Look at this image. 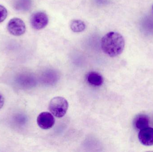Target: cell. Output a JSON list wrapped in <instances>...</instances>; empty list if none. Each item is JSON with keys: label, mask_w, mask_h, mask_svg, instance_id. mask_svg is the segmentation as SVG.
Here are the masks:
<instances>
[{"label": "cell", "mask_w": 153, "mask_h": 152, "mask_svg": "<svg viewBox=\"0 0 153 152\" xmlns=\"http://www.w3.org/2000/svg\"><path fill=\"white\" fill-rule=\"evenodd\" d=\"M30 21L33 29L40 30L45 27L48 24V16L44 12H37L32 14Z\"/></svg>", "instance_id": "277c9868"}, {"label": "cell", "mask_w": 153, "mask_h": 152, "mask_svg": "<svg viewBox=\"0 0 153 152\" xmlns=\"http://www.w3.org/2000/svg\"><path fill=\"white\" fill-rule=\"evenodd\" d=\"M7 29L13 35L19 36L25 33L26 28L24 21L19 18H13L11 19L7 25Z\"/></svg>", "instance_id": "3957f363"}, {"label": "cell", "mask_w": 153, "mask_h": 152, "mask_svg": "<svg viewBox=\"0 0 153 152\" xmlns=\"http://www.w3.org/2000/svg\"><path fill=\"white\" fill-rule=\"evenodd\" d=\"M37 122L40 128L43 129H48L53 126L55 120L53 114L45 112L39 114L37 119Z\"/></svg>", "instance_id": "5b68a950"}, {"label": "cell", "mask_w": 153, "mask_h": 152, "mask_svg": "<svg viewBox=\"0 0 153 152\" xmlns=\"http://www.w3.org/2000/svg\"><path fill=\"white\" fill-rule=\"evenodd\" d=\"M101 46L104 53L110 57L118 56L124 51L125 41L122 35L118 32H109L101 40Z\"/></svg>", "instance_id": "6da1fadb"}, {"label": "cell", "mask_w": 153, "mask_h": 152, "mask_svg": "<svg viewBox=\"0 0 153 152\" xmlns=\"http://www.w3.org/2000/svg\"><path fill=\"white\" fill-rule=\"evenodd\" d=\"M86 79L88 84L94 87H100L103 84V77L100 73L91 71L86 75Z\"/></svg>", "instance_id": "ba28073f"}, {"label": "cell", "mask_w": 153, "mask_h": 152, "mask_svg": "<svg viewBox=\"0 0 153 152\" xmlns=\"http://www.w3.org/2000/svg\"><path fill=\"white\" fill-rule=\"evenodd\" d=\"M133 126L136 130L139 131L149 127V117L145 114H138L134 118Z\"/></svg>", "instance_id": "52a82bcc"}, {"label": "cell", "mask_w": 153, "mask_h": 152, "mask_svg": "<svg viewBox=\"0 0 153 152\" xmlns=\"http://www.w3.org/2000/svg\"><path fill=\"white\" fill-rule=\"evenodd\" d=\"M69 107L67 100L63 97L56 96L51 100L49 104V110L53 116L62 118L66 114Z\"/></svg>", "instance_id": "7a4b0ae2"}, {"label": "cell", "mask_w": 153, "mask_h": 152, "mask_svg": "<svg viewBox=\"0 0 153 152\" xmlns=\"http://www.w3.org/2000/svg\"><path fill=\"white\" fill-rule=\"evenodd\" d=\"M8 14L6 8L2 5H0V23L3 22L6 19Z\"/></svg>", "instance_id": "30bf717a"}, {"label": "cell", "mask_w": 153, "mask_h": 152, "mask_svg": "<svg viewBox=\"0 0 153 152\" xmlns=\"http://www.w3.org/2000/svg\"><path fill=\"white\" fill-rule=\"evenodd\" d=\"M152 9H153V6H152Z\"/></svg>", "instance_id": "7c38bea8"}, {"label": "cell", "mask_w": 153, "mask_h": 152, "mask_svg": "<svg viewBox=\"0 0 153 152\" xmlns=\"http://www.w3.org/2000/svg\"><path fill=\"white\" fill-rule=\"evenodd\" d=\"M70 27L74 32L80 33L85 29L86 25L82 21L80 20H73L71 21Z\"/></svg>", "instance_id": "9c48e42d"}, {"label": "cell", "mask_w": 153, "mask_h": 152, "mask_svg": "<svg viewBox=\"0 0 153 152\" xmlns=\"http://www.w3.org/2000/svg\"><path fill=\"white\" fill-rule=\"evenodd\" d=\"M141 144L145 146L153 145V128L147 127L140 130L138 135Z\"/></svg>", "instance_id": "8992f818"}, {"label": "cell", "mask_w": 153, "mask_h": 152, "mask_svg": "<svg viewBox=\"0 0 153 152\" xmlns=\"http://www.w3.org/2000/svg\"><path fill=\"white\" fill-rule=\"evenodd\" d=\"M4 98L3 95L0 93V109L2 108L4 106Z\"/></svg>", "instance_id": "8fae6325"}]
</instances>
